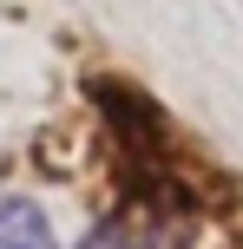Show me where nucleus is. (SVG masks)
Here are the masks:
<instances>
[{"label":"nucleus","instance_id":"obj_1","mask_svg":"<svg viewBox=\"0 0 243 249\" xmlns=\"http://www.w3.org/2000/svg\"><path fill=\"white\" fill-rule=\"evenodd\" d=\"M184 243H191V223L171 203H131V210L105 216L79 249H184Z\"/></svg>","mask_w":243,"mask_h":249},{"label":"nucleus","instance_id":"obj_2","mask_svg":"<svg viewBox=\"0 0 243 249\" xmlns=\"http://www.w3.org/2000/svg\"><path fill=\"white\" fill-rule=\"evenodd\" d=\"M0 249H59L46 210L26 197H0Z\"/></svg>","mask_w":243,"mask_h":249}]
</instances>
